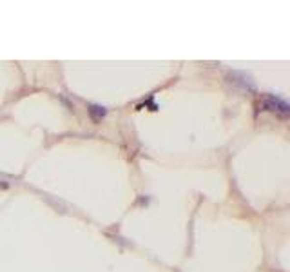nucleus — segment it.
<instances>
[{
    "mask_svg": "<svg viewBox=\"0 0 290 272\" xmlns=\"http://www.w3.org/2000/svg\"><path fill=\"white\" fill-rule=\"evenodd\" d=\"M263 106H265L268 111H279L283 116L289 114V106H287V102L279 100V98H274V96H265V98H263Z\"/></svg>",
    "mask_w": 290,
    "mask_h": 272,
    "instance_id": "obj_1",
    "label": "nucleus"
}]
</instances>
